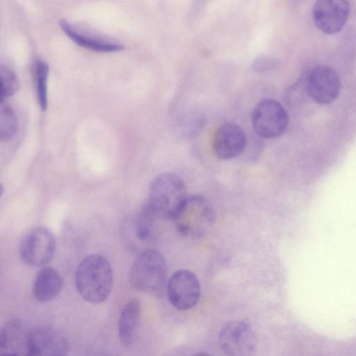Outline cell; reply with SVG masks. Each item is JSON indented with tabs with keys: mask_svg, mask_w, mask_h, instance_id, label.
<instances>
[{
	"mask_svg": "<svg viewBox=\"0 0 356 356\" xmlns=\"http://www.w3.org/2000/svg\"><path fill=\"white\" fill-rule=\"evenodd\" d=\"M75 284L78 293L86 302H104L113 286V272L108 260L95 254L85 257L76 268Z\"/></svg>",
	"mask_w": 356,
	"mask_h": 356,
	"instance_id": "cell-1",
	"label": "cell"
},
{
	"mask_svg": "<svg viewBox=\"0 0 356 356\" xmlns=\"http://www.w3.org/2000/svg\"><path fill=\"white\" fill-rule=\"evenodd\" d=\"M187 197L184 181L175 173L163 172L152 180L147 204L157 218L173 220Z\"/></svg>",
	"mask_w": 356,
	"mask_h": 356,
	"instance_id": "cell-2",
	"label": "cell"
},
{
	"mask_svg": "<svg viewBox=\"0 0 356 356\" xmlns=\"http://www.w3.org/2000/svg\"><path fill=\"white\" fill-rule=\"evenodd\" d=\"M168 269L165 258L156 250L141 252L134 261L129 275L131 286L140 291L161 296L167 287Z\"/></svg>",
	"mask_w": 356,
	"mask_h": 356,
	"instance_id": "cell-3",
	"label": "cell"
},
{
	"mask_svg": "<svg viewBox=\"0 0 356 356\" xmlns=\"http://www.w3.org/2000/svg\"><path fill=\"white\" fill-rule=\"evenodd\" d=\"M214 220L211 204L206 197L196 194L188 196L172 220L182 235L197 238L209 230Z\"/></svg>",
	"mask_w": 356,
	"mask_h": 356,
	"instance_id": "cell-4",
	"label": "cell"
},
{
	"mask_svg": "<svg viewBox=\"0 0 356 356\" xmlns=\"http://www.w3.org/2000/svg\"><path fill=\"white\" fill-rule=\"evenodd\" d=\"M251 121L254 131L264 138H275L287 129L289 115L277 101L264 99L254 108Z\"/></svg>",
	"mask_w": 356,
	"mask_h": 356,
	"instance_id": "cell-5",
	"label": "cell"
},
{
	"mask_svg": "<svg viewBox=\"0 0 356 356\" xmlns=\"http://www.w3.org/2000/svg\"><path fill=\"white\" fill-rule=\"evenodd\" d=\"M218 343L227 356H252L256 350L257 338L248 322L232 320L221 327Z\"/></svg>",
	"mask_w": 356,
	"mask_h": 356,
	"instance_id": "cell-6",
	"label": "cell"
},
{
	"mask_svg": "<svg viewBox=\"0 0 356 356\" xmlns=\"http://www.w3.org/2000/svg\"><path fill=\"white\" fill-rule=\"evenodd\" d=\"M56 250V241L47 228L37 227L24 237L19 248L21 259L33 266H42L53 258Z\"/></svg>",
	"mask_w": 356,
	"mask_h": 356,
	"instance_id": "cell-7",
	"label": "cell"
},
{
	"mask_svg": "<svg viewBox=\"0 0 356 356\" xmlns=\"http://www.w3.org/2000/svg\"><path fill=\"white\" fill-rule=\"evenodd\" d=\"M169 301L181 311L194 307L200 297L201 289L197 276L191 270L180 269L174 272L167 284Z\"/></svg>",
	"mask_w": 356,
	"mask_h": 356,
	"instance_id": "cell-8",
	"label": "cell"
},
{
	"mask_svg": "<svg viewBox=\"0 0 356 356\" xmlns=\"http://www.w3.org/2000/svg\"><path fill=\"white\" fill-rule=\"evenodd\" d=\"M305 83L308 95L319 104L333 102L341 90L337 72L327 65H318L312 69Z\"/></svg>",
	"mask_w": 356,
	"mask_h": 356,
	"instance_id": "cell-9",
	"label": "cell"
},
{
	"mask_svg": "<svg viewBox=\"0 0 356 356\" xmlns=\"http://www.w3.org/2000/svg\"><path fill=\"white\" fill-rule=\"evenodd\" d=\"M67 340L58 330L49 326L29 330L27 356H66Z\"/></svg>",
	"mask_w": 356,
	"mask_h": 356,
	"instance_id": "cell-10",
	"label": "cell"
},
{
	"mask_svg": "<svg viewBox=\"0 0 356 356\" xmlns=\"http://www.w3.org/2000/svg\"><path fill=\"white\" fill-rule=\"evenodd\" d=\"M350 11L345 0H319L315 2L312 16L316 26L326 34L339 32L346 24Z\"/></svg>",
	"mask_w": 356,
	"mask_h": 356,
	"instance_id": "cell-11",
	"label": "cell"
},
{
	"mask_svg": "<svg viewBox=\"0 0 356 356\" xmlns=\"http://www.w3.org/2000/svg\"><path fill=\"white\" fill-rule=\"evenodd\" d=\"M59 24L66 35L83 48L98 52H113L124 49L121 42L89 28L65 19H60Z\"/></svg>",
	"mask_w": 356,
	"mask_h": 356,
	"instance_id": "cell-12",
	"label": "cell"
},
{
	"mask_svg": "<svg viewBox=\"0 0 356 356\" xmlns=\"http://www.w3.org/2000/svg\"><path fill=\"white\" fill-rule=\"evenodd\" d=\"M246 145L247 137L242 128L234 123H225L215 133L213 149L219 159L229 160L238 156Z\"/></svg>",
	"mask_w": 356,
	"mask_h": 356,
	"instance_id": "cell-13",
	"label": "cell"
},
{
	"mask_svg": "<svg viewBox=\"0 0 356 356\" xmlns=\"http://www.w3.org/2000/svg\"><path fill=\"white\" fill-rule=\"evenodd\" d=\"M63 286V277L55 268L43 267L35 277L32 288L33 296L40 302L51 301L60 293Z\"/></svg>",
	"mask_w": 356,
	"mask_h": 356,
	"instance_id": "cell-14",
	"label": "cell"
},
{
	"mask_svg": "<svg viewBox=\"0 0 356 356\" xmlns=\"http://www.w3.org/2000/svg\"><path fill=\"white\" fill-rule=\"evenodd\" d=\"M29 332L18 320H12L6 323L1 331V354L11 353L18 356H27Z\"/></svg>",
	"mask_w": 356,
	"mask_h": 356,
	"instance_id": "cell-15",
	"label": "cell"
},
{
	"mask_svg": "<svg viewBox=\"0 0 356 356\" xmlns=\"http://www.w3.org/2000/svg\"><path fill=\"white\" fill-rule=\"evenodd\" d=\"M141 312V304L136 298L129 300L124 305L118 323V335L124 346H130L134 342Z\"/></svg>",
	"mask_w": 356,
	"mask_h": 356,
	"instance_id": "cell-16",
	"label": "cell"
},
{
	"mask_svg": "<svg viewBox=\"0 0 356 356\" xmlns=\"http://www.w3.org/2000/svg\"><path fill=\"white\" fill-rule=\"evenodd\" d=\"M17 120L12 106L1 100L0 106V140L6 142L10 140L16 133Z\"/></svg>",
	"mask_w": 356,
	"mask_h": 356,
	"instance_id": "cell-17",
	"label": "cell"
},
{
	"mask_svg": "<svg viewBox=\"0 0 356 356\" xmlns=\"http://www.w3.org/2000/svg\"><path fill=\"white\" fill-rule=\"evenodd\" d=\"M48 76V65L42 60H38L35 63L34 76L38 101L42 111H45L47 107Z\"/></svg>",
	"mask_w": 356,
	"mask_h": 356,
	"instance_id": "cell-18",
	"label": "cell"
},
{
	"mask_svg": "<svg viewBox=\"0 0 356 356\" xmlns=\"http://www.w3.org/2000/svg\"><path fill=\"white\" fill-rule=\"evenodd\" d=\"M156 218V216L146 203L136 224V236L139 240L145 241L150 236Z\"/></svg>",
	"mask_w": 356,
	"mask_h": 356,
	"instance_id": "cell-19",
	"label": "cell"
},
{
	"mask_svg": "<svg viewBox=\"0 0 356 356\" xmlns=\"http://www.w3.org/2000/svg\"><path fill=\"white\" fill-rule=\"evenodd\" d=\"M19 88V81L15 72L8 67H1V100L10 97Z\"/></svg>",
	"mask_w": 356,
	"mask_h": 356,
	"instance_id": "cell-20",
	"label": "cell"
},
{
	"mask_svg": "<svg viewBox=\"0 0 356 356\" xmlns=\"http://www.w3.org/2000/svg\"><path fill=\"white\" fill-rule=\"evenodd\" d=\"M193 356H211V355L207 353L200 352V353H197L194 354Z\"/></svg>",
	"mask_w": 356,
	"mask_h": 356,
	"instance_id": "cell-21",
	"label": "cell"
},
{
	"mask_svg": "<svg viewBox=\"0 0 356 356\" xmlns=\"http://www.w3.org/2000/svg\"><path fill=\"white\" fill-rule=\"evenodd\" d=\"M1 356H18V355H15V354H11V353H2V354H1Z\"/></svg>",
	"mask_w": 356,
	"mask_h": 356,
	"instance_id": "cell-22",
	"label": "cell"
}]
</instances>
